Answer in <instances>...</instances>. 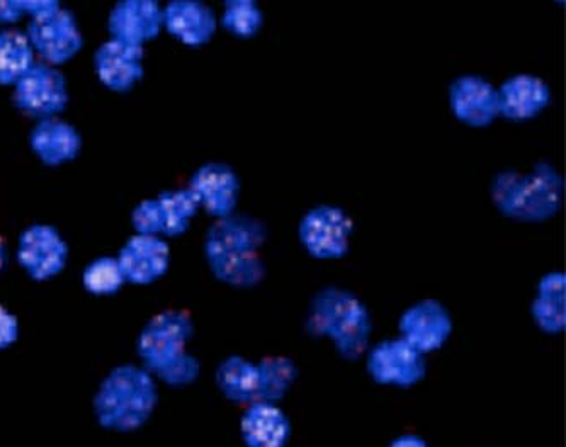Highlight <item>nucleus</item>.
<instances>
[{
    "instance_id": "nucleus-20",
    "label": "nucleus",
    "mask_w": 566,
    "mask_h": 447,
    "mask_svg": "<svg viewBox=\"0 0 566 447\" xmlns=\"http://www.w3.org/2000/svg\"><path fill=\"white\" fill-rule=\"evenodd\" d=\"M240 429L249 447H284L290 439L291 424L276 404L254 402L243 412Z\"/></svg>"
},
{
    "instance_id": "nucleus-19",
    "label": "nucleus",
    "mask_w": 566,
    "mask_h": 447,
    "mask_svg": "<svg viewBox=\"0 0 566 447\" xmlns=\"http://www.w3.org/2000/svg\"><path fill=\"white\" fill-rule=\"evenodd\" d=\"M31 150L44 166L59 167L77 158L82 138L71 123L59 117L41 119L30 135Z\"/></svg>"
},
{
    "instance_id": "nucleus-26",
    "label": "nucleus",
    "mask_w": 566,
    "mask_h": 447,
    "mask_svg": "<svg viewBox=\"0 0 566 447\" xmlns=\"http://www.w3.org/2000/svg\"><path fill=\"white\" fill-rule=\"evenodd\" d=\"M261 376L259 402L276 404L290 389L291 383L298 378V367L290 357L268 356L258 364Z\"/></svg>"
},
{
    "instance_id": "nucleus-8",
    "label": "nucleus",
    "mask_w": 566,
    "mask_h": 447,
    "mask_svg": "<svg viewBox=\"0 0 566 447\" xmlns=\"http://www.w3.org/2000/svg\"><path fill=\"white\" fill-rule=\"evenodd\" d=\"M353 220L337 206H316L300 224L298 233L305 249L315 259H340L349 250Z\"/></svg>"
},
{
    "instance_id": "nucleus-27",
    "label": "nucleus",
    "mask_w": 566,
    "mask_h": 447,
    "mask_svg": "<svg viewBox=\"0 0 566 447\" xmlns=\"http://www.w3.org/2000/svg\"><path fill=\"white\" fill-rule=\"evenodd\" d=\"M82 282L88 293L111 297L125 287L126 279L116 257H99L85 268Z\"/></svg>"
},
{
    "instance_id": "nucleus-1",
    "label": "nucleus",
    "mask_w": 566,
    "mask_h": 447,
    "mask_svg": "<svg viewBox=\"0 0 566 447\" xmlns=\"http://www.w3.org/2000/svg\"><path fill=\"white\" fill-rule=\"evenodd\" d=\"M192 335L195 325L188 313H158L138 337V356L145 370L166 385H191L199 376V361L186 351Z\"/></svg>"
},
{
    "instance_id": "nucleus-31",
    "label": "nucleus",
    "mask_w": 566,
    "mask_h": 447,
    "mask_svg": "<svg viewBox=\"0 0 566 447\" xmlns=\"http://www.w3.org/2000/svg\"><path fill=\"white\" fill-rule=\"evenodd\" d=\"M21 0H0V24H14L24 18Z\"/></svg>"
},
{
    "instance_id": "nucleus-10",
    "label": "nucleus",
    "mask_w": 566,
    "mask_h": 447,
    "mask_svg": "<svg viewBox=\"0 0 566 447\" xmlns=\"http://www.w3.org/2000/svg\"><path fill=\"white\" fill-rule=\"evenodd\" d=\"M426 371L422 352L401 337L379 342L368 354V373L382 385H416L426 376Z\"/></svg>"
},
{
    "instance_id": "nucleus-2",
    "label": "nucleus",
    "mask_w": 566,
    "mask_h": 447,
    "mask_svg": "<svg viewBox=\"0 0 566 447\" xmlns=\"http://www.w3.org/2000/svg\"><path fill=\"white\" fill-rule=\"evenodd\" d=\"M157 402L154 376L144 366L123 364L101 383L94 398V412L104 429L132 433L147 424Z\"/></svg>"
},
{
    "instance_id": "nucleus-29",
    "label": "nucleus",
    "mask_w": 566,
    "mask_h": 447,
    "mask_svg": "<svg viewBox=\"0 0 566 447\" xmlns=\"http://www.w3.org/2000/svg\"><path fill=\"white\" fill-rule=\"evenodd\" d=\"M19 337L18 319L0 304V351L11 347Z\"/></svg>"
},
{
    "instance_id": "nucleus-22",
    "label": "nucleus",
    "mask_w": 566,
    "mask_h": 447,
    "mask_svg": "<svg viewBox=\"0 0 566 447\" xmlns=\"http://www.w3.org/2000/svg\"><path fill=\"white\" fill-rule=\"evenodd\" d=\"M566 279L563 272H549L537 284V297L531 304L534 322L541 331L559 334L566 325Z\"/></svg>"
},
{
    "instance_id": "nucleus-28",
    "label": "nucleus",
    "mask_w": 566,
    "mask_h": 447,
    "mask_svg": "<svg viewBox=\"0 0 566 447\" xmlns=\"http://www.w3.org/2000/svg\"><path fill=\"white\" fill-rule=\"evenodd\" d=\"M221 24L235 37L252 38L261 31L264 14L254 0H229L224 4Z\"/></svg>"
},
{
    "instance_id": "nucleus-32",
    "label": "nucleus",
    "mask_w": 566,
    "mask_h": 447,
    "mask_svg": "<svg viewBox=\"0 0 566 447\" xmlns=\"http://www.w3.org/2000/svg\"><path fill=\"white\" fill-rule=\"evenodd\" d=\"M388 447H429V444L417 434H403V436L397 437Z\"/></svg>"
},
{
    "instance_id": "nucleus-21",
    "label": "nucleus",
    "mask_w": 566,
    "mask_h": 447,
    "mask_svg": "<svg viewBox=\"0 0 566 447\" xmlns=\"http://www.w3.org/2000/svg\"><path fill=\"white\" fill-rule=\"evenodd\" d=\"M268 239L262 221L243 215L221 218L208 230L205 252H229V250H252L259 252Z\"/></svg>"
},
{
    "instance_id": "nucleus-30",
    "label": "nucleus",
    "mask_w": 566,
    "mask_h": 447,
    "mask_svg": "<svg viewBox=\"0 0 566 447\" xmlns=\"http://www.w3.org/2000/svg\"><path fill=\"white\" fill-rule=\"evenodd\" d=\"M21 2L24 14L30 15L31 19L43 18L60 8L55 0H21Z\"/></svg>"
},
{
    "instance_id": "nucleus-6",
    "label": "nucleus",
    "mask_w": 566,
    "mask_h": 447,
    "mask_svg": "<svg viewBox=\"0 0 566 447\" xmlns=\"http://www.w3.org/2000/svg\"><path fill=\"white\" fill-rule=\"evenodd\" d=\"M199 205L189 189L167 191L154 199H145L135 208L132 224L137 235L147 237H180L188 231Z\"/></svg>"
},
{
    "instance_id": "nucleus-33",
    "label": "nucleus",
    "mask_w": 566,
    "mask_h": 447,
    "mask_svg": "<svg viewBox=\"0 0 566 447\" xmlns=\"http://www.w3.org/2000/svg\"><path fill=\"white\" fill-rule=\"evenodd\" d=\"M6 262H8V250H6L4 242L0 239V272L4 271Z\"/></svg>"
},
{
    "instance_id": "nucleus-25",
    "label": "nucleus",
    "mask_w": 566,
    "mask_h": 447,
    "mask_svg": "<svg viewBox=\"0 0 566 447\" xmlns=\"http://www.w3.org/2000/svg\"><path fill=\"white\" fill-rule=\"evenodd\" d=\"M34 50L27 33L0 31V85H15L34 65Z\"/></svg>"
},
{
    "instance_id": "nucleus-5",
    "label": "nucleus",
    "mask_w": 566,
    "mask_h": 447,
    "mask_svg": "<svg viewBox=\"0 0 566 447\" xmlns=\"http://www.w3.org/2000/svg\"><path fill=\"white\" fill-rule=\"evenodd\" d=\"M66 81L56 66L49 63L34 62V65L22 75L14 85L15 107L21 113L36 119L56 117L69 104Z\"/></svg>"
},
{
    "instance_id": "nucleus-17",
    "label": "nucleus",
    "mask_w": 566,
    "mask_h": 447,
    "mask_svg": "<svg viewBox=\"0 0 566 447\" xmlns=\"http://www.w3.org/2000/svg\"><path fill=\"white\" fill-rule=\"evenodd\" d=\"M164 28L186 46L198 49L217 33V15L198 0H174L163 9Z\"/></svg>"
},
{
    "instance_id": "nucleus-4",
    "label": "nucleus",
    "mask_w": 566,
    "mask_h": 447,
    "mask_svg": "<svg viewBox=\"0 0 566 447\" xmlns=\"http://www.w3.org/2000/svg\"><path fill=\"white\" fill-rule=\"evenodd\" d=\"M306 331L313 337H331L346 360H359L371 337V316L356 294L327 288L315 294L310 304Z\"/></svg>"
},
{
    "instance_id": "nucleus-13",
    "label": "nucleus",
    "mask_w": 566,
    "mask_h": 447,
    "mask_svg": "<svg viewBox=\"0 0 566 447\" xmlns=\"http://www.w3.org/2000/svg\"><path fill=\"white\" fill-rule=\"evenodd\" d=\"M111 40L140 46L164 30L163 8L151 0H125L115 6L107 19Z\"/></svg>"
},
{
    "instance_id": "nucleus-14",
    "label": "nucleus",
    "mask_w": 566,
    "mask_h": 447,
    "mask_svg": "<svg viewBox=\"0 0 566 447\" xmlns=\"http://www.w3.org/2000/svg\"><path fill=\"white\" fill-rule=\"evenodd\" d=\"M398 329L403 341L427 354L446 344L452 332V320L438 300H423L401 315Z\"/></svg>"
},
{
    "instance_id": "nucleus-18",
    "label": "nucleus",
    "mask_w": 566,
    "mask_h": 447,
    "mask_svg": "<svg viewBox=\"0 0 566 447\" xmlns=\"http://www.w3.org/2000/svg\"><path fill=\"white\" fill-rule=\"evenodd\" d=\"M499 96V116L511 122H527L548 107L552 92L543 79L531 74H517L509 77L496 89Z\"/></svg>"
},
{
    "instance_id": "nucleus-7",
    "label": "nucleus",
    "mask_w": 566,
    "mask_h": 447,
    "mask_svg": "<svg viewBox=\"0 0 566 447\" xmlns=\"http://www.w3.org/2000/svg\"><path fill=\"white\" fill-rule=\"evenodd\" d=\"M27 37L34 55L52 66L71 62L84 46L81 28L69 9L59 8L43 18L31 19Z\"/></svg>"
},
{
    "instance_id": "nucleus-11",
    "label": "nucleus",
    "mask_w": 566,
    "mask_h": 447,
    "mask_svg": "<svg viewBox=\"0 0 566 447\" xmlns=\"http://www.w3.org/2000/svg\"><path fill=\"white\" fill-rule=\"evenodd\" d=\"M188 189L199 208H205L208 215L221 220L233 215L239 201L240 183L232 167L211 162L196 170Z\"/></svg>"
},
{
    "instance_id": "nucleus-23",
    "label": "nucleus",
    "mask_w": 566,
    "mask_h": 447,
    "mask_svg": "<svg viewBox=\"0 0 566 447\" xmlns=\"http://www.w3.org/2000/svg\"><path fill=\"white\" fill-rule=\"evenodd\" d=\"M218 388L233 404H254L259 402L261 376L258 364L242 356H232L224 360L217 370Z\"/></svg>"
},
{
    "instance_id": "nucleus-16",
    "label": "nucleus",
    "mask_w": 566,
    "mask_h": 447,
    "mask_svg": "<svg viewBox=\"0 0 566 447\" xmlns=\"http://www.w3.org/2000/svg\"><path fill=\"white\" fill-rule=\"evenodd\" d=\"M144 49L109 40L94 55L99 81L115 92L132 91L144 79Z\"/></svg>"
},
{
    "instance_id": "nucleus-9",
    "label": "nucleus",
    "mask_w": 566,
    "mask_h": 447,
    "mask_svg": "<svg viewBox=\"0 0 566 447\" xmlns=\"http://www.w3.org/2000/svg\"><path fill=\"white\" fill-rule=\"evenodd\" d=\"M69 246L56 228L31 225L22 231L18 246V262L34 281H49L65 269Z\"/></svg>"
},
{
    "instance_id": "nucleus-24",
    "label": "nucleus",
    "mask_w": 566,
    "mask_h": 447,
    "mask_svg": "<svg viewBox=\"0 0 566 447\" xmlns=\"http://www.w3.org/2000/svg\"><path fill=\"white\" fill-rule=\"evenodd\" d=\"M214 278L230 287L252 288L264 279L265 266L259 252H221L207 256Z\"/></svg>"
},
{
    "instance_id": "nucleus-12",
    "label": "nucleus",
    "mask_w": 566,
    "mask_h": 447,
    "mask_svg": "<svg viewBox=\"0 0 566 447\" xmlns=\"http://www.w3.org/2000/svg\"><path fill=\"white\" fill-rule=\"evenodd\" d=\"M452 113L471 128H486L499 117L496 89L480 75H463L449 87Z\"/></svg>"
},
{
    "instance_id": "nucleus-15",
    "label": "nucleus",
    "mask_w": 566,
    "mask_h": 447,
    "mask_svg": "<svg viewBox=\"0 0 566 447\" xmlns=\"http://www.w3.org/2000/svg\"><path fill=\"white\" fill-rule=\"evenodd\" d=\"M116 259L126 282L147 287L164 278L169 271L170 250L166 240L160 237L135 235L123 246Z\"/></svg>"
},
{
    "instance_id": "nucleus-3",
    "label": "nucleus",
    "mask_w": 566,
    "mask_h": 447,
    "mask_svg": "<svg viewBox=\"0 0 566 447\" xmlns=\"http://www.w3.org/2000/svg\"><path fill=\"white\" fill-rule=\"evenodd\" d=\"M563 179L546 162L527 174L505 170L492 184V199L501 214L524 224H541L555 217L562 206Z\"/></svg>"
}]
</instances>
